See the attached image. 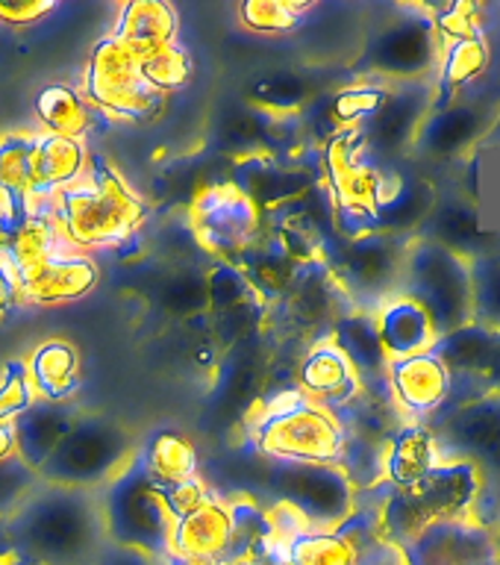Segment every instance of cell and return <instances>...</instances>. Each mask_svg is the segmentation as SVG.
Here are the masks:
<instances>
[{"label":"cell","instance_id":"1","mask_svg":"<svg viewBox=\"0 0 500 565\" xmlns=\"http://www.w3.org/2000/svg\"><path fill=\"white\" fill-rule=\"evenodd\" d=\"M51 210L62 242L77 254L115 250L139 236L145 224V201L106 159L97 157H88L83 180L56 194Z\"/></svg>","mask_w":500,"mask_h":565},{"label":"cell","instance_id":"2","mask_svg":"<svg viewBox=\"0 0 500 565\" xmlns=\"http://www.w3.org/2000/svg\"><path fill=\"white\" fill-rule=\"evenodd\" d=\"M7 521L18 554L44 565L88 563L97 551V539L104 536L100 507L83 489L44 483V489L26 494Z\"/></svg>","mask_w":500,"mask_h":565},{"label":"cell","instance_id":"3","mask_svg":"<svg viewBox=\"0 0 500 565\" xmlns=\"http://www.w3.org/2000/svg\"><path fill=\"white\" fill-rule=\"evenodd\" d=\"M254 448L272 462L339 466L348 433L330 409L312 404L298 386L263 392L251 415Z\"/></svg>","mask_w":500,"mask_h":565},{"label":"cell","instance_id":"4","mask_svg":"<svg viewBox=\"0 0 500 565\" xmlns=\"http://www.w3.org/2000/svg\"><path fill=\"white\" fill-rule=\"evenodd\" d=\"M97 507L109 545L145 554L157 565L166 559L174 515L168 510L166 489L148 475L139 454L121 475L104 486V498L97 501Z\"/></svg>","mask_w":500,"mask_h":565},{"label":"cell","instance_id":"5","mask_svg":"<svg viewBox=\"0 0 500 565\" xmlns=\"http://www.w3.org/2000/svg\"><path fill=\"white\" fill-rule=\"evenodd\" d=\"M401 298L415 300L430 316L436 335L457 333L471 324V271L468 256L439 238L415 236L406 242Z\"/></svg>","mask_w":500,"mask_h":565},{"label":"cell","instance_id":"6","mask_svg":"<svg viewBox=\"0 0 500 565\" xmlns=\"http://www.w3.org/2000/svg\"><path fill=\"white\" fill-rule=\"evenodd\" d=\"M136 457L130 430L115 418L95 413H79L65 439L56 445L47 462L35 475L47 486L62 489H95L121 475Z\"/></svg>","mask_w":500,"mask_h":565},{"label":"cell","instance_id":"7","mask_svg":"<svg viewBox=\"0 0 500 565\" xmlns=\"http://www.w3.org/2000/svg\"><path fill=\"white\" fill-rule=\"evenodd\" d=\"M409 238L374 230L360 238L336 236L333 245L321 254V263L330 265V271L342 286L344 298L351 300L360 312H377L389 300L397 298L401 271H404V250Z\"/></svg>","mask_w":500,"mask_h":565},{"label":"cell","instance_id":"8","mask_svg":"<svg viewBox=\"0 0 500 565\" xmlns=\"http://www.w3.org/2000/svg\"><path fill=\"white\" fill-rule=\"evenodd\" d=\"M83 97L104 118L139 124L153 121L168 104L166 95L145 83L139 56L113 33L104 35L88 53Z\"/></svg>","mask_w":500,"mask_h":565},{"label":"cell","instance_id":"9","mask_svg":"<svg viewBox=\"0 0 500 565\" xmlns=\"http://www.w3.org/2000/svg\"><path fill=\"white\" fill-rule=\"evenodd\" d=\"M442 462H468L483 483L500 486V388L445 404L427 418Z\"/></svg>","mask_w":500,"mask_h":565},{"label":"cell","instance_id":"10","mask_svg":"<svg viewBox=\"0 0 500 565\" xmlns=\"http://www.w3.org/2000/svg\"><path fill=\"white\" fill-rule=\"evenodd\" d=\"M263 486L274 503L298 512L304 524L312 530L339 527L357 510V489L339 466L272 462Z\"/></svg>","mask_w":500,"mask_h":565},{"label":"cell","instance_id":"11","mask_svg":"<svg viewBox=\"0 0 500 565\" xmlns=\"http://www.w3.org/2000/svg\"><path fill=\"white\" fill-rule=\"evenodd\" d=\"M189 227H192L203 254H210L215 263L233 265L268 230L265 227V212L251 198L238 192L230 180L206 185L194 194Z\"/></svg>","mask_w":500,"mask_h":565},{"label":"cell","instance_id":"12","mask_svg":"<svg viewBox=\"0 0 500 565\" xmlns=\"http://www.w3.org/2000/svg\"><path fill=\"white\" fill-rule=\"evenodd\" d=\"M397 554L404 565H500V542L475 519L436 521Z\"/></svg>","mask_w":500,"mask_h":565},{"label":"cell","instance_id":"13","mask_svg":"<svg viewBox=\"0 0 500 565\" xmlns=\"http://www.w3.org/2000/svg\"><path fill=\"white\" fill-rule=\"evenodd\" d=\"M386 383L406 422H427L454 395V374L433 351L389 360Z\"/></svg>","mask_w":500,"mask_h":565},{"label":"cell","instance_id":"14","mask_svg":"<svg viewBox=\"0 0 500 565\" xmlns=\"http://www.w3.org/2000/svg\"><path fill=\"white\" fill-rule=\"evenodd\" d=\"M442 42L427 21H401L389 26L369 47V65L374 74L397 83H415L439 68Z\"/></svg>","mask_w":500,"mask_h":565},{"label":"cell","instance_id":"15","mask_svg":"<svg viewBox=\"0 0 500 565\" xmlns=\"http://www.w3.org/2000/svg\"><path fill=\"white\" fill-rule=\"evenodd\" d=\"M295 380L312 404L325 406L333 415L351 406L362 392L360 374L330 339L309 344L295 369Z\"/></svg>","mask_w":500,"mask_h":565},{"label":"cell","instance_id":"16","mask_svg":"<svg viewBox=\"0 0 500 565\" xmlns=\"http://www.w3.org/2000/svg\"><path fill=\"white\" fill-rule=\"evenodd\" d=\"M430 109L433 92L424 86V79L392 86L383 109L362 127L371 153H397L413 145Z\"/></svg>","mask_w":500,"mask_h":565},{"label":"cell","instance_id":"17","mask_svg":"<svg viewBox=\"0 0 500 565\" xmlns=\"http://www.w3.org/2000/svg\"><path fill=\"white\" fill-rule=\"evenodd\" d=\"M230 183L251 198L259 210L272 212L318 185V174L309 168L280 162L268 153H247L236 159Z\"/></svg>","mask_w":500,"mask_h":565},{"label":"cell","instance_id":"18","mask_svg":"<svg viewBox=\"0 0 500 565\" xmlns=\"http://www.w3.org/2000/svg\"><path fill=\"white\" fill-rule=\"evenodd\" d=\"M97 280H100V268L95 256L62 250L51 256L42 268L21 277L18 289H21V300L33 307H65V303L86 298Z\"/></svg>","mask_w":500,"mask_h":565},{"label":"cell","instance_id":"19","mask_svg":"<svg viewBox=\"0 0 500 565\" xmlns=\"http://www.w3.org/2000/svg\"><path fill=\"white\" fill-rule=\"evenodd\" d=\"M230 545H233V521H230L227 501L212 494L203 507L174 521L168 556L189 563L227 565Z\"/></svg>","mask_w":500,"mask_h":565},{"label":"cell","instance_id":"20","mask_svg":"<svg viewBox=\"0 0 500 565\" xmlns=\"http://www.w3.org/2000/svg\"><path fill=\"white\" fill-rule=\"evenodd\" d=\"M62 250H71V247H65V242H62L60 227L53 221L51 201H30L26 218L3 242L0 256H3V263L21 280V277L33 274L35 268H42L51 256L62 254Z\"/></svg>","mask_w":500,"mask_h":565},{"label":"cell","instance_id":"21","mask_svg":"<svg viewBox=\"0 0 500 565\" xmlns=\"http://www.w3.org/2000/svg\"><path fill=\"white\" fill-rule=\"evenodd\" d=\"M79 413L83 409L74 401L71 404H53V401H39L35 397V404L12 422V427H15L18 459L24 466L33 468V471H39L53 450H56V445L65 439V433L74 427Z\"/></svg>","mask_w":500,"mask_h":565},{"label":"cell","instance_id":"22","mask_svg":"<svg viewBox=\"0 0 500 565\" xmlns=\"http://www.w3.org/2000/svg\"><path fill=\"white\" fill-rule=\"evenodd\" d=\"M88 168L86 141L39 132L35 136V166L30 201H53L68 185L79 183Z\"/></svg>","mask_w":500,"mask_h":565},{"label":"cell","instance_id":"23","mask_svg":"<svg viewBox=\"0 0 500 565\" xmlns=\"http://www.w3.org/2000/svg\"><path fill=\"white\" fill-rule=\"evenodd\" d=\"M439 445L424 422H404L386 441L383 477L392 489H413L439 466Z\"/></svg>","mask_w":500,"mask_h":565},{"label":"cell","instance_id":"24","mask_svg":"<svg viewBox=\"0 0 500 565\" xmlns=\"http://www.w3.org/2000/svg\"><path fill=\"white\" fill-rule=\"evenodd\" d=\"M330 342L348 356L353 371L360 374L362 386H386L389 356L380 344L377 321L371 312H360V309L342 312L330 330Z\"/></svg>","mask_w":500,"mask_h":565},{"label":"cell","instance_id":"25","mask_svg":"<svg viewBox=\"0 0 500 565\" xmlns=\"http://www.w3.org/2000/svg\"><path fill=\"white\" fill-rule=\"evenodd\" d=\"M374 321H377L380 344H383L389 360L430 353L436 342H439L430 316L415 300L401 298V295L389 300L386 307H380L374 312Z\"/></svg>","mask_w":500,"mask_h":565},{"label":"cell","instance_id":"26","mask_svg":"<svg viewBox=\"0 0 500 565\" xmlns=\"http://www.w3.org/2000/svg\"><path fill=\"white\" fill-rule=\"evenodd\" d=\"M26 377L39 401L71 404L79 388V351L65 339L35 344L26 356Z\"/></svg>","mask_w":500,"mask_h":565},{"label":"cell","instance_id":"27","mask_svg":"<svg viewBox=\"0 0 500 565\" xmlns=\"http://www.w3.org/2000/svg\"><path fill=\"white\" fill-rule=\"evenodd\" d=\"M139 60L177 42V12L166 0H130L113 30Z\"/></svg>","mask_w":500,"mask_h":565},{"label":"cell","instance_id":"28","mask_svg":"<svg viewBox=\"0 0 500 565\" xmlns=\"http://www.w3.org/2000/svg\"><path fill=\"white\" fill-rule=\"evenodd\" d=\"M236 265L245 271L251 289L256 291V298L263 300L265 307L268 303L274 307L277 300L286 298L291 282H295V274H298V263L291 259L289 250L283 247V242L274 236L272 230H265L263 238L251 250H245V256Z\"/></svg>","mask_w":500,"mask_h":565},{"label":"cell","instance_id":"29","mask_svg":"<svg viewBox=\"0 0 500 565\" xmlns=\"http://www.w3.org/2000/svg\"><path fill=\"white\" fill-rule=\"evenodd\" d=\"M489 62H492V44L486 35L445 44L439 53V68H436L433 109H445V106L454 104L457 92L483 77Z\"/></svg>","mask_w":500,"mask_h":565},{"label":"cell","instance_id":"30","mask_svg":"<svg viewBox=\"0 0 500 565\" xmlns=\"http://www.w3.org/2000/svg\"><path fill=\"white\" fill-rule=\"evenodd\" d=\"M35 118L42 121V132L86 141L88 132L97 127V118L104 115L88 104L83 92L65 83H53L35 95Z\"/></svg>","mask_w":500,"mask_h":565},{"label":"cell","instance_id":"31","mask_svg":"<svg viewBox=\"0 0 500 565\" xmlns=\"http://www.w3.org/2000/svg\"><path fill=\"white\" fill-rule=\"evenodd\" d=\"M480 118L483 115L477 113L471 104H462V100H454L445 109H430V115L424 118L422 130L415 136V145L424 153H433V157H450V153L466 148L468 141L477 139Z\"/></svg>","mask_w":500,"mask_h":565},{"label":"cell","instance_id":"32","mask_svg":"<svg viewBox=\"0 0 500 565\" xmlns=\"http://www.w3.org/2000/svg\"><path fill=\"white\" fill-rule=\"evenodd\" d=\"M362 551L339 530H300L277 545L280 565H362Z\"/></svg>","mask_w":500,"mask_h":565},{"label":"cell","instance_id":"33","mask_svg":"<svg viewBox=\"0 0 500 565\" xmlns=\"http://www.w3.org/2000/svg\"><path fill=\"white\" fill-rule=\"evenodd\" d=\"M148 468V475L159 486L180 483L189 477H198V448L189 436L180 430H159L148 439V445L136 450Z\"/></svg>","mask_w":500,"mask_h":565},{"label":"cell","instance_id":"34","mask_svg":"<svg viewBox=\"0 0 500 565\" xmlns=\"http://www.w3.org/2000/svg\"><path fill=\"white\" fill-rule=\"evenodd\" d=\"M471 271V324L500 335V247H483L468 256Z\"/></svg>","mask_w":500,"mask_h":565},{"label":"cell","instance_id":"35","mask_svg":"<svg viewBox=\"0 0 500 565\" xmlns=\"http://www.w3.org/2000/svg\"><path fill=\"white\" fill-rule=\"evenodd\" d=\"M251 100L265 115H300L312 97H309L307 79L289 74V71H280L272 77L256 79L251 86Z\"/></svg>","mask_w":500,"mask_h":565},{"label":"cell","instance_id":"36","mask_svg":"<svg viewBox=\"0 0 500 565\" xmlns=\"http://www.w3.org/2000/svg\"><path fill=\"white\" fill-rule=\"evenodd\" d=\"M389 92H392V86H386V83H357V86H348L330 95V113L342 130L365 127L383 109Z\"/></svg>","mask_w":500,"mask_h":565},{"label":"cell","instance_id":"37","mask_svg":"<svg viewBox=\"0 0 500 565\" xmlns=\"http://www.w3.org/2000/svg\"><path fill=\"white\" fill-rule=\"evenodd\" d=\"M307 9L309 3H291V0H245L238 7V18L251 33L286 35L304 24Z\"/></svg>","mask_w":500,"mask_h":565},{"label":"cell","instance_id":"38","mask_svg":"<svg viewBox=\"0 0 500 565\" xmlns=\"http://www.w3.org/2000/svg\"><path fill=\"white\" fill-rule=\"evenodd\" d=\"M159 303L174 318L206 316V274H201L198 268L174 271L162 282Z\"/></svg>","mask_w":500,"mask_h":565},{"label":"cell","instance_id":"39","mask_svg":"<svg viewBox=\"0 0 500 565\" xmlns=\"http://www.w3.org/2000/svg\"><path fill=\"white\" fill-rule=\"evenodd\" d=\"M256 298V291L251 289L245 271L233 263H212V268L206 271V312L210 316H219V312H227V309L245 307Z\"/></svg>","mask_w":500,"mask_h":565},{"label":"cell","instance_id":"40","mask_svg":"<svg viewBox=\"0 0 500 565\" xmlns=\"http://www.w3.org/2000/svg\"><path fill=\"white\" fill-rule=\"evenodd\" d=\"M141 77L150 88H157L159 95H171L192 79V56L180 44H168L162 51L150 53L141 60Z\"/></svg>","mask_w":500,"mask_h":565},{"label":"cell","instance_id":"41","mask_svg":"<svg viewBox=\"0 0 500 565\" xmlns=\"http://www.w3.org/2000/svg\"><path fill=\"white\" fill-rule=\"evenodd\" d=\"M430 26L442 47L450 42H462V39H475V35H486L483 30V9L471 3V0H457L448 7L433 9Z\"/></svg>","mask_w":500,"mask_h":565},{"label":"cell","instance_id":"42","mask_svg":"<svg viewBox=\"0 0 500 565\" xmlns=\"http://www.w3.org/2000/svg\"><path fill=\"white\" fill-rule=\"evenodd\" d=\"M35 404V392L26 377V360H9L0 371V422H15Z\"/></svg>","mask_w":500,"mask_h":565},{"label":"cell","instance_id":"43","mask_svg":"<svg viewBox=\"0 0 500 565\" xmlns=\"http://www.w3.org/2000/svg\"><path fill=\"white\" fill-rule=\"evenodd\" d=\"M35 471L24 466L21 459H9L0 462V519H9L12 512L26 501V494L33 492Z\"/></svg>","mask_w":500,"mask_h":565},{"label":"cell","instance_id":"44","mask_svg":"<svg viewBox=\"0 0 500 565\" xmlns=\"http://www.w3.org/2000/svg\"><path fill=\"white\" fill-rule=\"evenodd\" d=\"M162 489H166V503L168 510H171V515H174V521L189 515V512H194L212 498V489L206 486V480H203L201 475L189 477V480H180V483L162 486Z\"/></svg>","mask_w":500,"mask_h":565},{"label":"cell","instance_id":"45","mask_svg":"<svg viewBox=\"0 0 500 565\" xmlns=\"http://www.w3.org/2000/svg\"><path fill=\"white\" fill-rule=\"evenodd\" d=\"M53 9V0H0V24L33 26L51 15Z\"/></svg>","mask_w":500,"mask_h":565},{"label":"cell","instance_id":"46","mask_svg":"<svg viewBox=\"0 0 500 565\" xmlns=\"http://www.w3.org/2000/svg\"><path fill=\"white\" fill-rule=\"evenodd\" d=\"M18 300H21V289H18L15 271L0 259V318H7Z\"/></svg>","mask_w":500,"mask_h":565},{"label":"cell","instance_id":"47","mask_svg":"<svg viewBox=\"0 0 500 565\" xmlns=\"http://www.w3.org/2000/svg\"><path fill=\"white\" fill-rule=\"evenodd\" d=\"M95 565H157V563H153V559H148L145 554L127 551V547L109 545L106 551L95 554Z\"/></svg>","mask_w":500,"mask_h":565},{"label":"cell","instance_id":"48","mask_svg":"<svg viewBox=\"0 0 500 565\" xmlns=\"http://www.w3.org/2000/svg\"><path fill=\"white\" fill-rule=\"evenodd\" d=\"M18 457L15 445V427L12 422H0V462H9V459Z\"/></svg>","mask_w":500,"mask_h":565},{"label":"cell","instance_id":"49","mask_svg":"<svg viewBox=\"0 0 500 565\" xmlns=\"http://www.w3.org/2000/svg\"><path fill=\"white\" fill-rule=\"evenodd\" d=\"M9 554H15V542L9 533V521L0 519V559H7Z\"/></svg>","mask_w":500,"mask_h":565},{"label":"cell","instance_id":"50","mask_svg":"<svg viewBox=\"0 0 500 565\" xmlns=\"http://www.w3.org/2000/svg\"><path fill=\"white\" fill-rule=\"evenodd\" d=\"M230 565H280V559H277V547H274L272 554L245 556V559H236V563H230Z\"/></svg>","mask_w":500,"mask_h":565},{"label":"cell","instance_id":"51","mask_svg":"<svg viewBox=\"0 0 500 565\" xmlns=\"http://www.w3.org/2000/svg\"><path fill=\"white\" fill-rule=\"evenodd\" d=\"M79 565H92V563H79Z\"/></svg>","mask_w":500,"mask_h":565}]
</instances>
